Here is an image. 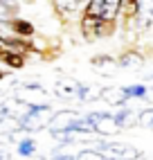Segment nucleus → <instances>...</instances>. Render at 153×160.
<instances>
[{"instance_id":"nucleus-1","label":"nucleus","mask_w":153,"mask_h":160,"mask_svg":"<svg viewBox=\"0 0 153 160\" xmlns=\"http://www.w3.org/2000/svg\"><path fill=\"white\" fill-rule=\"evenodd\" d=\"M57 120V113L52 111L50 104H27V108L20 113L18 117V126L27 133H36V131H43Z\"/></svg>"},{"instance_id":"nucleus-2","label":"nucleus","mask_w":153,"mask_h":160,"mask_svg":"<svg viewBox=\"0 0 153 160\" xmlns=\"http://www.w3.org/2000/svg\"><path fill=\"white\" fill-rule=\"evenodd\" d=\"M122 9H124V0H88L86 14L111 25V23L117 20V16L122 14Z\"/></svg>"},{"instance_id":"nucleus-3","label":"nucleus","mask_w":153,"mask_h":160,"mask_svg":"<svg viewBox=\"0 0 153 160\" xmlns=\"http://www.w3.org/2000/svg\"><path fill=\"white\" fill-rule=\"evenodd\" d=\"M83 122L90 126V131H92V133L101 135V138H108V135H113L115 131H119V126L115 124L113 113L92 111V113H86V115H83Z\"/></svg>"},{"instance_id":"nucleus-4","label":"nucleus","mask_w":153,"mask_h":160,"mask_svg":"<svg viewBox=\"0 0 153 160\" xmlns=\"http://www.w3.org/2000/svg\"><path fill=\"white\" fill-rule=\"evenodd\" d=\"M92 149L99 153V158H142V153H137L135 147L124 144V142L104 140V142H97Z\"/></svg>"},{"instance_id":"nucleus-5","label":"nucleus","mask_w":153,"mask_h":160,"mask_svg":"<svg viewBox=\"0 0 153 160\" xmlns=\"http://www.w3.org/2000/svg\"><path fill=\"white\" fill-rule=\"evenodd\" d=\"M27 104L23 97H14V99H2L0 102V120H18L20 113L27 108Z\"/></svg>"},{"instance_id":"nucleus-6","label":"nucleus","mask_w":153,"mask_h":160,"mask_svg":"<svg viewBox=\"0 0 153 160\" xmlns=\"http://www.w3.org/2000/svg\"><path fill=\"white\" fill-rule=\"evenodd\" d=\"M76 86H79V81L72 79V77L54 79V92H57L59 99H74L76 97Z\"/></svg>"},{"instance_id":"nucleus-7","label":"nucleus","mask_w":153,"mask_h":160,"mask_svg":"<svg viewBox=\"0 0 153 160\" xmlns=\"http://www.w3.org/2000/svg\"><path fill=\"white\" fill-rule=\"evenodd\" d=\"M113 117H115V124L119 126V131L131 129V126L137 124V113L133 108H128V106H119V108L113 113Z\"/></svg>"},{"instance_id":"nucleus-8","label":"nucleus","mask_w":153,"mask_h":160,"mask_svg":"<svg viewBox=\"0 0 153 160\" xmlns=\"http://www.w3.org/2000/svg\"><path fill=\"white\" fill-rule=\"evenodd\" d=\"M99 97H101L106 104L115 106V108H119V106H126V104H128V97L124 95L122 86H119V88H101V90H99Z\"/></svg>"},{"instance_id":"nucleus-9","label":"nucleus","mask_w":153,"mask_h":160,"mask_svg":"<svg viewBox=\"0 0 153 160\" xmlns=\"http://www.w3.org/2000/svg\"><path fill=\"white\" fill-rule=\"evenodd\" d=\"M144 66V59H142L137 52H126L124 57H119L117 59V68H124V70H137V68H142Z\"/></svg>"},{"instance_id":"nucleus-10","label":"nucleus","mask_w":153,"mask_h":160,"mask_svg":"<svg viewBox=\"0 0 153 160\" xmlns=\"http://www.w3.org/2000/svg\"><path fill=\"white\" fill-rule=\"evenodd\" d=\"M122 90H124V95H126L128 99H144L146 92H149V88L144 86V83H131V86H122Z\"/></svg>"},{"instance_id":"nucleus-11","label":"nucleus","mask_w":153,"mask_h":160,"mask_svg":"<svg viewBox=\"0 0 153 160\" xmlns=\"http://www.w3.org/2000/svg\"><path fill=\"white\" fill-rule=\"evenodd\" d=\"M92 68L101 70V72H108V70L117 68V59H113V57H106V54H101V57H95V59H92Z\"/></svg>"},{"instance_id":"nucleus-12","label":"nucleus","mask_w":153,"mask_h":160,"mask_svg":"<svg viewBox=\"0 0 153 160\" xmlns=\"http://www.w3.org/2000/svg\"><path fill=\"white\" fill-rule=\"evenodd\" d=\"M74 99L81 102V104L90 102V99H97V97H95V88L88 86V83H83V81H79V86H76V97H74Z\"/></svg>"},{"instance_id":"nucleus-13","label":"nucleus","mask_w":153,"mask_h":160,"mask_svg":"<svg viewBox=\"0 0 153 160\" xmlns=\"http://www.w3.org/2000/svg\"><path fill=\"white\" fill-rule=\"evenodd\" d=\"M54 5H57V12L70 16V14H74L76 9H79L81 2H79V0H54Z\"/></svg>"},{"instance_id":"nucleus-14","label":"nucleus","mask_w":153,"mask_h":160,"mask_svg":"<svg viewBox=\"0 0 153 160\" xmlns=\"http://www.w3.org/2000/svg\"><path fill=\"white\" fill-rule=\"evenodd\" d=\"M34 151H36V142L32 140V138H23V140L18 142V156H20V158L34 156Z\"/></svg>"},{"instance_id":"nucleus-15","label":"nucleus","mask_w":153,"mask_h":160,"mask_svg":"<svg viewBox=\"0 0 153 160\" xmlns=\"http://www.w3.org/2000/svg\"><path fill=\"white\" fill-rule=\"evenodd\" d=\"M9 27H12L14 32H18V34H25V36H29L32 32H34V27H32L27 20H20V18H16V20H9L7 23Z\"/></svg>"},{"instance_id":"nucleus-16","label":"nucleus","mask_w":153,"mask_h":160,"mask_svg":"<svg viewBox=\"0 0 153 160\" xmlns=\"http://www.w3.org/2000/svg\"><path fill=\"white\" fill-rule=\"evenodd\" d=\"M23 2H29V0H0V9L5 14H14V12H18V7Z\"/></svg>"},{"instance_id":"nucleus-17","label":"nucleus","mask_w":153,"mask_h":160,"mask_svg":"<svg viewBox=\"0 0 153 160\" xmlns=\"http://www.w3.org/2000/svg\"><path fill=\"white\" fill-rule=\"evenodd\" d=\"M79 2H88V0H79Z\"/></svg>"}]
</instances>
